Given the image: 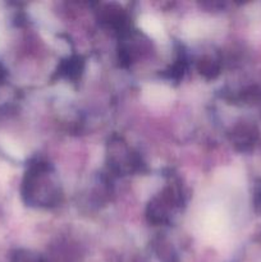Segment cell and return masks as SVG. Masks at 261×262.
Masks as SVG:
<instances>
[{
	"label": "cell",
	"instance_id": "4",
	"mask_svg": "<svg viewBox=\"0 0 261 262\" xmlns=\"http://www.w3.org/2000/svg\"><path fill=\"white\" fill-rule=\"evenodd\" d=\"M200 72L201 74H204L207 78H214L217 73H219V63H216L212 59H205L200 63L199 66Z\"/></svg>",
	"mask_w": 261,
	"mask_h": 262
},
{
	"label": "cell",
	"instance_id": "2",
	"mask_svg": "<svg viewBox=\"0 0 261 262\" xmlns=\"http://www.w3.org/2000/svg\"><path fill=\"white\" fill-rule=\"evenodd\" d=\"M233 143L241 151H250L258 140V129L255 124L243 123L233 130Z\"/></svg>",
	"mask_w": 261,
	"mask_h": 262
},
{
	"label": "cell",
	"instance_id": "3",
	"mask_svg": "<svg viewBox=\"0 0 261 262\" xmlns=\"http://www.w3.org/2000/svg\"><path fill=\"white\" fill-rule=\"evenodd\" d=\"M82 68H83V61L78 56H74V58L68 59V60L61 64L60 73L63 76L68 77V78L74 79L79 76V73L82 72Z\"/></svg>",
	"mask_w": 261,
	"mask_h": 262
},
{
	"label": "cell",
	"instance_id": "7",
	"mask_svg": "<svg viewBox=\"0 0 261 262\" xmlns=\"http://www.w3.org/2000/svg\"><path fill=\"white\" fill-rule=\"evenodd\" d=\"M5 77H7V71H5V68H4V67H3V64L0 63V84H2L3 82H4Z\"/></svg>",
	"mask_w": 261,
	"mask_h": 262
},
{
	"label": "cell",
	"instance_id": "5",
	"mask_svg": "<svg viewBox=\"0 0 261 262\" xmlns=\"http://www.w3.org/2000/svg\"><path fill=\"white\" fill-rule=\"evenodd\" d=\"M12 262H45V260L36 253L28 252V251H18L13 256Z\"/></svg>",
	"mask_w": 261,
	"mask_h": 262
},
{
	"label": "cell",
	"instance_id": "6",
	"mask_svg": "<svg viewBox=\"0 0 261 262\" xmlns=\"http://www.w3.org/2000/svg\"><path fill=\"white\" fill-rule=\"evenodd\" d=\"M253 204L258 214H261V181L256 184L255 193H253Z\"/></svg>",
	"mask_w": 261,
	"mask_h": 262
},
{
	"label": "cell",
	"instance_id": "8",
	"mask_svg": "<svg viewBox=\"0 0 261 262\" xmlns=\"http://www.w3.org/2000/svg\"><path fill=\"white\" fill-rule=\"evenodd\" d=\"M260 104H261V100H260Z\"/></svg>",
	"mask_w": 261,
	"mask_h": 262
},
{
	"label": "cell",
	"instance_id": "1",
	"mask_svg": "<svg viewBox=\"0 0 261 262\" xmlns=\"http://www.w3.org/2000/svg\"><path fill=\"white\" fill-rule=\"evenodd\" d=\"M22 194L26 202L31 205L50 206L58 202L59 188L51 179L48 164L37 161L30 166L23 181Z\"/></svg>",
	"mask_w": 261,
	"mask_h": 262
}]
</instances>
